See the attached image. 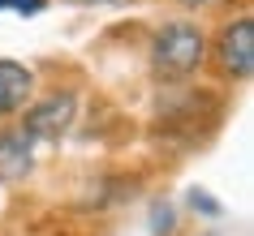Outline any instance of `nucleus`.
Wrapping results in <instances>:
<instances>
[{"mask_svg": "<svg viewBox=\"0 0 254 236\" xmlns=\"http://www.w3.org/2000/svg\"><path fill=\"white\" fill-rule=\"evenodd\" d=\"M202 52H207L202 30L190 26V22H173V26H164L155 35V43H151V65H155L160 78H190L202 65Z\"/></svg>", "mask_w": 254, "mask_h": 236, "instance_id": "nucleus-1", "label": "nucleus"}, {"mask_svg": "<svg viewBox=\"0 0 254 236\" xmlns=\"http://www.w3.org/2000/svg\"><path fill=\"white\" fill-rule=\"evenodd\" d=\"M215 52H220V69H224V73H233L237 82H246L254 73V22L250 17H237L233 26H224Z\"/></svg>", "mask_w": 254, "mask_h": 236, "instance_id": "nucleus-2", "label": "nucleus"}, {"mask_svg": "<svg viewBox=\"0 0 254 236\" xmlns=\"http://www.w3.org/2000/svg\"><path fill=\"white\" fill-rule=\"evenodd\" d=\"M73 94H52V99H43L26 112L22 120V133H26L30 142H43V138H61L69 129V120H73Z\"/></svg>", "mask_w": 254, "mask_h": 236, "instance_id": "nucleus-3", "label": "nucleus"}, {"mask_svg": "<svg viewBox=\"0 0 254 236\" xmlns=\"http://www.w3.org/2000/svg\"><path fill=\"white\" fill-rule=\"evenodd\" d=\"M35 142L26 133H0V185H17L26 181L35 168Z\"/></svg>", "mask_w": 254, "mask_h": 236, "instance_id": "nucleus-4", "label": "nucleus"}, {"mask_svg": "<svg viewBox=\"0 0 254 236\" xmlns=\"http://www.w3.org/2000/svg\"><path fill=\"white\" fill-rule=\"evenodd\" d=\"M30 86H35V78H30L26 65H17V60H0V116H9V112H17V107L30 99Z\"/></svg>", "mask_w": 254, "mask_h": 236, "instance_id": "nucleus-5", "label": "nucleus"}, {"mask_svg": "<svg viewBox=\"0 0 254 236\" xmlns=\"http://www.w3.org/2000/svg\"><path fill=\"white\" fill-rule=\"evenodd\" d=\"M186 197H190V206L198 210L202 219H220V215H224V206H220V202H215V197L207 193V189H190Z\"/></svg>", "mask_w": 254, "mask_h": 236, "instance_id": "nucleus-6", "label": "nucleus"}, {"mask_svg": "<svg viewBox=\"0 0 254 236\" xmlns=\"http://www.w3.org/2000/svg\"><path fill=\"white\" fill-rule=\"evenodd\" d=\"M151 232L155 236L173 232V206H168V202H151Z\"/></svg>", "mask_w": 254, "mask_h": 236, "instance_id": "nucleus-7", "label": "nucleus"}, {"mask_svg": "<svg viewBox=\"0 0 254 236\" xmlns=\"http://www.w3.org/2000/svg\"><path fill=\"white\" fill-rule=\"evenodd\" d=\"M48 9V0H0V13H17V17H35Z\"/></svg>", "mask_w": 254, "mask_h": 236, "instance_id": "nucleus-8", "label": "nucleus"}, {"mask_svg": "<svg viewBox=\"0 0 254 236\" xmlns=\"http://www.w3.org/2000/svg\"><path fill=\"white\" fill-rule=\"evenodd\" d=\"M65 4H104V0H65Z\"/></svg>", "mask_w": 254, "mask_h": 236, "instance_id": "nucleus-9", "label": "nucleus"}, {"mask_svg": "<svg viewBox=\"0 0 254 236\" xmlns=\"http://www.w3.org/2000/svg\"><path fill=\"white\" fill-rule=\"evenodd\" d=\"M186 4H211V0H186Z\"/></svg>", "mask_w": 254, "mask_h": 236, "instance_id": "nucleus-10", "label": "nucleus"}]
</instances>
